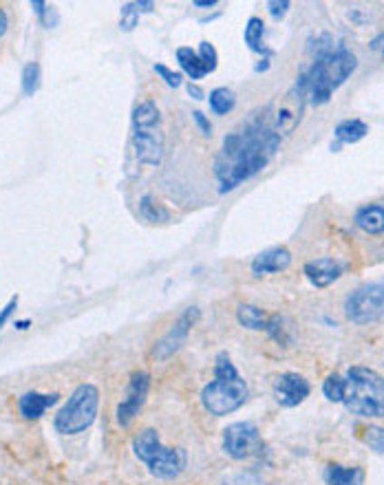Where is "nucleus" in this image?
<instances>
[{
  "mask_svg": "<svg viewBox=\"0 0 384 485\" xmlns=\"http://www.w3.org/2000/svg\"><path fill=\"white\" fill-rule=\"evenodd\" d=\"M356 225L369 234H382L384 232V205L382 201L373 205H365L356 212Z\"/></svg>",
  "mask_w": 384,
  "mask_h": 485,
  "instance_id": "17",
  "label": "nucleus"
},
{
  "mask_svg": "<svg viewBox=\"0 0 384 485\" xmlns=\"http://www.w3.org/2000/svg\"><path fill=\"white\" fill-rule=\"evenodd\" d=\"M281 146V135L267 119H254L245 128L227 135L215 161V175L221 192L236 188L241 181L261 173Z\"/></svg>",
  "mask_w": 384,
  "mask_h": 485,
  "instance_id": "1",
  "label": "nucleus"
},
{
  "mask_svg": "<svg viewBox=\"0 0 384 485\" xmlns=\"http://www.w3.org/2000/svg\"><path fill=\"white\" fill-rule=\"evenodd\" d=\"M7 14L3 12V9H0V35H5V32H7Z\"/></svg>",
  "mask_w": 384,
  "mask_h": 485,
  "instance_id": "34",
  "label": "nucleus"
},
{
  "mask_svg": "<svg viewBox=\"0 0 384 485\" xmlns=\"http://www.w3.org/2000/svg\"><path fill=\"white\" fill-rule=\"evenodd\" d=\"M195 121L197 124H199V128H201V133L204 135H212V126H210V121L204 118V113H199V110H195Z\"/></svg>",
  "mask_w": 384,
  "mask_h": 485,
  "instance_id": "32",
  "label": "nucleus"
},
{
  "mask_svg": "<svg viewBox=\"0 0 384 485\" xmlns=\"http://www.w3.org/2000/svg\"><path fill=\"white\" fill-rule=\"evenodd\" d=\"M149 388H150L149 373H133L124 402L118 406L120 426L129 428L130 423H133V419L139 415L141 406H144V402H146V395H149Z\"/></svg>",
  "mask_w": 384,
  "mask_h": 485,
  "instance_id": "10",
  "label": "nucleus"
},
{
  "mask_svg": "<svg viewBox=\"0 0 384 485\" xmlns=\"http://www.w3.org/2000/svg\"><path fill=\"white\" fill-rule=\"evenodd\" d=\"M302 109H305V93L302 89L296 87L285 95L279 102V109L274 113V130L279 135H292L302 118Z\"/></svg>",
  "mask_w": 384,
  "mask_h": 485,
  "instance_id": "11",
  "label": "nucleus"
},
{
  "mask_svg": "<svg viewBox=\"0 0 384 485\" xmlns=\"http://www.w3.org/2000/svg\"><path fill=\"white\" fill-rule=\"evenodd\" d=\"M236 318H239L241 325L247 327V329H270V322H267L265 313L254 305H241L239 311H236Z\"/></svg>",
  "mask_w": 384,
  "mask_h": 485,
  "instance_id": "21",
  "label": "nucleus"
},
{
  "mask_svg": "<svg viewBox=\"0 0 384 485\" xmlns=\"http://www.w3.org/2000/svg\"><path fill=\"white\" fill-rule=\"evenodd\" d=\"M310 395V384L296 373H283L274 380V397L281 406L294 408Z\"/></svg>",
  "mask_w": 384,
  "mask_h": 485,
  "instance_id": "12",
  "label": "nucleus"
},
{
  "mask_svg": "<svg viewBox=\"0 0 384 485\" xmlns=\"http://www.w3.org/2000/svg\"><path fill=\"white\" fill-rule=\"evenodd\" d=\"M382 53H384V49H382Z\"/></svg>",
  "mask_w": 384,
  "mask_h": 485,
  "instance_id": "38",
  "label": "nucleus"
},
{
  "mask_svg": "<svg viewBox=\"0 0 384 485\" xmlns=\"http://www.w3.org/2000/svg\"><path fill=\"white\" fill-rule=\"evenodd\" d=\"M347 318L356 325H369L384 316V287L378 282L360 287L347 298Z\"/></svg>",
  "mask_w": 384,
  "mask_h": 485,
  "instance_id": "8",
  "label": "nucleus"
},
{
  "mask_svg": "<svg viewBox=\"0 0 384 485\" xmlns=\"http://www.w3.org/2000/svg\"><path fill=\"white\" fill-rule=\"evenodd\" d=\"M362 439L373 448L376 452H384V428L380 426H367L362 428Z\"/></svg>",
  "mask_w": 384,
  "mask_h": 485,
  "instance_id": "26",
  "label": "nucleus"
},
{
  "mask_svg": "<svg viewBox=\"0 0 384 485\" xmlns=\"http://www.w3.org/2000/svg\"><path fill=\"white\" fill-rule=\"evenodd\" d=\"M245 399H247L245 382L239 377V373H236L230 357H227L226 353H221L215 364V380H212L208 386L204 388V393H201V404H204L206 411L212 413V415L221 417L244 406Z\"/></svg>",
  "mask_w": 384,
  "mask_h": 485,
  "instance_id": "3",
  "label": "nucleus"
},
{
  "mask_svg": "<svg viewBox=\"0 0 384 485\" xmlns=\"http://www.w3.org/2000/svg\"><path fill=\"white\" fill-rule=\"evenodd\" d=\"M382 205H384V201H382Z\"/></svg>",
  "mask_w": 384,
  "mask_h": 485,
  "instance_id": "37",
  "label": "nucleus"
},
{
  "mask_svg": "<svg viewBox=\"0 0 384 485\" xmlns=\"http://www.w3.org/2000/svg\"><path fill=\"white\" fill-rule=\"evenodd\" d=\"M139 212H141V216H144V219L153 221V223H158V221H168V216H170L168 212L161 208L159 204H155V201L150 199V196H144V199H141Z\"/></svg>",
  "mask_w": 384,
  "mask_h": 485,
  "instance_id": "25",
  "label": "nucleus"
},
{
  "mask_svg": "<svg viewBox=\"0 0 384 485\" xmlns=\"http://www.w3.org/2000/svg\"><path fill=\"white\" fill-rule=\"evenodd\" d=\"M155 71H158L161 78L166 80V84H168V87H179L181 84V75L175 73V71H170L168 67H164V64H158Z\"/></svg>",
  "mask_w": 384,
  "mask_h": 485,
  "instance_id": "29",
  "label": "nucleus"
},
{
  "mask_svg": "<svg viewBox=\"0 0 384 485\" xmlns=\"http://www.w3.org/2000/svg\"><path fill=\"white\" fill-rule=\"evenodd\" d=\"M325 481L327 485H362L365 472H362V468H345L331 463L325 468Z\"/></svg>",
  "mask_w": 384,
  "mask_h": 485,
  "instance_id": "19",
  "label": "nucleus"
},
{
  "mask_svg": "<svg viewBox=\"0 0 384 485\" xmlns=\"http://www.w3.org/2000/svg\"><path fill=\"white\" fill-rule=\"evenodd\" d=\"M100 406V391L93 384H80L64 404L62 411L55 415V428L62 434H78L87 431L95 422Z\"/></svg>",
  "mask_w": 384,
  "mask_h": 485,
  "instance_id": "7",
  "label": "nucleus"
},
{
  "mask_svg": "<svg viewBox=\"0 0 384 485\" xmlns=\"http://www.w3.org/2000/svg\"><path fill=\"white\" fill-rule=\"evenodd\" d=\"M133 451L139 461L149 466L150 474L158 479H173L186 466V452L161 446L158 433L153 428H144L135 434Z\"/></svg>",
  "mask_w": 384,
  "mask_h": 485,
  "instance_id": "6",
  "label": "nucleus"
},
{
  "mask_svg": "<svg viewBox=\"0 0 384 485\" xmlns=\"http://www.w3.org/2000/svg\"><path fill=\"white\" fill-rule=\"evenodd\" d=\"M356 67V55L351 52L330 49V52L318 55L316 62L301 75L298 87L302 89V93L312 104H325L330 102L333 90L342 87V82L350 78Z\"/></svg>",
  "mask_w": 384,
  "mask_h": 485,
  "instance_id": "2",
  "label": "nucleus"
},
{
  "mask_svg": "<svg viewBox=\"0 0 384 485\" xmlns=\"http://www.w3.org/2000/svg\"><path fill=\"white\" fill-rule=\"evenodd\" d=\"M197 7H212L215 5V0H197Z\"/></svg>",
  "mask_w": 384,
  "mask_h": 485,
  "instance_id": "36",
  "label": "nucleus"
},
{
  "mask_svg": "<svg viewBox=\"0 0 384 485\" xmlns=\"http://www.w3.org/2000/svg\"><path fill=\"white\" fill-rule=\"evenodd\" d=\"M138 18H139V9L133 5H124L122 7V23H120V27L124 29V32H130V29L138 24Z\"/></svg>",
  "mask_w": 384,
  "mask_h": 485,
  "instance_id": "28",
  "label": "nucleus"
},
{
  "mask_svg": "<svg viewBox=\"0 0 384 485\" xmlns=\"http://www.w3.org/2000/svg\"><path fill=\"white\" fill-rule=\"evenodd\" d=\"M199 55H201V58L206 60V62L210 64V69H212V71L216 69V49L212 47L210 43H201V47H199Z\"/></svg>",
  "mask_w": 384,
  "mask_h": 485,
  "instance_id": "30",
  "label": "nucleus"
},
{
  "mask_svg": "<svg viewBox=\"0 0 384 485\" xmlns=\"http://www.w3.org/2000/svg\"><path fill=\"white\" fill-rule=\"evenodd\" d=\"M197 316H199V311H197V309L186 311L184 316L179 318V322H177L173 329L166 333V336L158 342V347H155V356H158V357H168L170 353L177 351V348L184 345L186 338H188V331H190L192 322H195Z\"/></svg>",
  "mask_w": 384,
  "mask_h": 485,
  "instance_id": "13",
  "label": "nucleus"
},
{
  "mask_svg": "<svg viewBox=\"0 0 384 485\" xmlns=\"http://www.w3.org/2000/svg\"><path fill=\"white\" fill-rule=\"evenodd\" d=\"M133 148L141 164L158 166L164 157V130L158 106L141 102L133 110Z\"/></svg>",
  "mask_w": 384,
  "mask_h": 485,
  "instance_id": "5",
  "label": "nucleus"
},
{
  "mask_svg": "<svg viewBox=\"0 0 384 485\" xmlns=\"http://www.w3.org/2000/svg\"><path fill=\"white\" fill-rule=\"evenodd\" d=\"M16 305H18V298H12V300H9V305L5 307L3 311H0V327H3L5 322H7V318L12 316L14 309H16Z\"/></svg>",
  "mask_w": 384,
  "mask_h": 485,
  "instance_id": "33",
  "label": "nucleus"
},
{
  "mask_svg": "<svg viewBox=\"0 0 384 485\" xmlns=\"http://www.w3.org/2000/svg\"><path fill=\"white\" fill-rule=\"evenodd\" d=\"M345 406L360 417H384V380L373 368L353 366L347 373Z\"/></svg>",
  "mask_w": 384,
  "mask_h": 485,
  "instance_id": "4",
  "label": "nucleus"
},
{
  "mask_svg": "<svg viewBox=\"0 0 384 485\" xmlns=\"http://www.w3.org/2000/svg\"><path fill=\"white\" fill-rule=\"evenodd\" d=\"M341 271H342L341 265L331 259H318L305 265V276L310 278L312 285L316 287L331 285V282L341 276Z\"/></svg>",
  "mask_w": 384,
  "mask_h": 485,
  "instance_id": "15",
  "label": "nucleus"
},
{
  "mask_svg": "<svg viewBox=\"0 0 384 485\" xmlns=\"http://www.w3.org/2000/svg\"><path fill=\"white\" fill-rule=\"evenodd\" d=\"M290 262H292L290 250H285V247H272V250L256 256L254 262H252V271H254L256 276L276 274V271L287 270Z\"/></svg>",
  "mask_w": 384,
  "mask_h": 485,
  "instance_id": "14",
  "label": "nucleus"
},
{
  "mask_svg": "<svg viewBox=\"0 0 384 485\" xmlns=\"http://www.w3.org/2000/svg\"><path fill=\"white\" fill-rule=\"evenodd\" d=\"M58 402V395H40V393H24L23 397L18 399V411L24 419H38L43 417V413L47 411L49 406Z\"/></svg>",
  "mask_w": 384,
  "mask_h": 485,
  "instance_id": "16",
  "label": "nucleus"
},
{
  "mask_svg": "<svg viewBox=\"0 0 384 485\" xmlns=\"http://www.w3.org/2000/svg\"><path fill=\"white\" fill-rule=\"evenodd\" d=\"M188 93L195 95V100H201L204 98V93H201L199 87H195V84H188Z\"/></svg>",
  "mask_w": 384,
  "mask_h": 485,
  "instance_id": "35",
  "label": "nucleus"
},
{
  "mask_svg": "<svg viewBox=\"0 0 384 485\" xmlns=\"http://www.w3.org/2000/svg\"><path fill=\"white\" fill-rule=\"evenodd\" d=\"M345 386L347 382L342 380L338 373H331L325 384H322V391H325L327 399H331V402H342V399H345Z\"/></svg>",
  "mask_w": 384,
  "mask_h": 485,
  "instance_id": "24",
  "label": "nucleus"
},
{
  "mask_svg": "<svg viewBox=\"0 0 384 485\" xmlns=\"http://www.w3.org/2000/svg\"><path fill=\"white\" fill-rule=\"evenodd\" d=\"M369 133V126L360 119H345L336 126V138L341 144H356Z\"/></svg>",
  "mask_w": 384,
  "mask_h": 485,
  "instance_id": "20",
  "label": "nucleus"
},
{
  "mask_svg": "<svg viewBox=\"0 0 384 485\" xmlns=\"http://www.w3.org/2000/svg\"><path fill=\"white\" fill-rule=\"evenodd\" d=\"M267 7H270L272 16L281 18V16H285L287 9H290V3H287V0H283V3H267Z\"/></svg>",
  "mask_w": 384,
  "mask_h": 485,
  "instance_id": "31",
  "label": "nucleus"
},
{
  "mask_svg": "<svg viewBox=\"0 0 384 485\" xmlns=\"http://www.w3.org/2000/svg\"><path fill=\"white\" fill-rule=\"evenodd\" d=\"M263 33H265V24H263L261 18H250L245 27V43L250 44L252 52H263L261 43H263Z\"/></svg>",
  "mask_w": 384,
  "mask_h": 485,
  "instance_id": "23",
  "label": "nucleus"
},
{
  "mask_svg": "<svg viewBox=\"0 0 384 485\" xmlns=\"http://www.w3.org/2000/svg\"><path fill=\"white\" fill-rule=\"evenodd\" d=\"M263 448L261 434L252 423H232L224 431V451L232 459H250Z\"/></svg>",
  "mask_w": 384,
  "mask_h": 485,
  "instance_id": "9",
  "label": "nucleus"
},
{
  "mask_svg": "<svg viewBox=\"0 0 384 485\" xmlns=\"http://www.w3.org/2000/svg\"><path fill=\"white\" fill-rule=\"evenodd\" d=\"M38 78H40V67L35 62H29L24 67L23 73V90L24 95H34L38 90Z\"/></svg>",
  "mask_w": 384,
  "mask_h": 485,
  "instance_id": "27",
  "label": "nucleus"
},
{
  "mask_svg": "<svg viewBox=\"0 0 384 485\" xmlns=\"http://www.w3.org/2000/svg\"><path fill=\"white\" fill-rule=\"evenodd\" d=\"M210 109L215 110L216 115H226L227 110L235 109V93L226 87L215 89L210 93Z\"/></svg>",
  "mask_w": 384,
  "mask_h": 485,
  "instance_id": "22",
  "label": "nucleus"
},
{
  "mask_svg": "<svg viewBox=\"0 0 384 485\" xmlns=\"http://www.w3.org/2000/svg\"><path fill=\"white\" fill-rule=\"evenodd\" d=\"M177 60H179L181 69H184L186 73H188L192 80H201V78H204V75L212 73L210 64L206 62V60L201 58L199 53H195V52H192V49H188V47L177 49Z\"/></svg>",
  "mask_w": 384,
  "mask_h": 485,
  "instance_id": "18",
  "label": "nucleus"
}]
</instances>
